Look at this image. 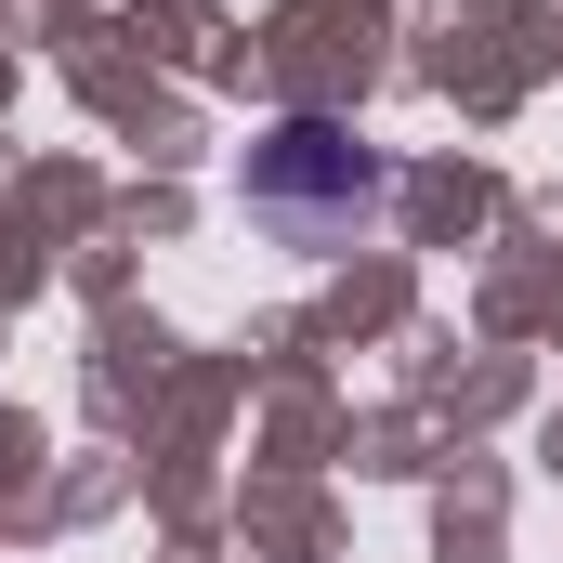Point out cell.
I'll use <instances>...</instances> for the list:
<instances>
[{"mask_svg": "<svg viewBox=\"0 0 563 563\" xmlns=\"http://www.w3.org/2000/svg\"><path fill=\"white\" fill-rule=\"evenodd\" d=\"M380 197H394V170L341 132V119H288V132L250 157V210L276 223L288 250H354V236L380 223Z\"/></svg>", "mask_w": 563, "mask_h": 563, "instance_id": "cell-1", "label": "cell"}]
</instances>
